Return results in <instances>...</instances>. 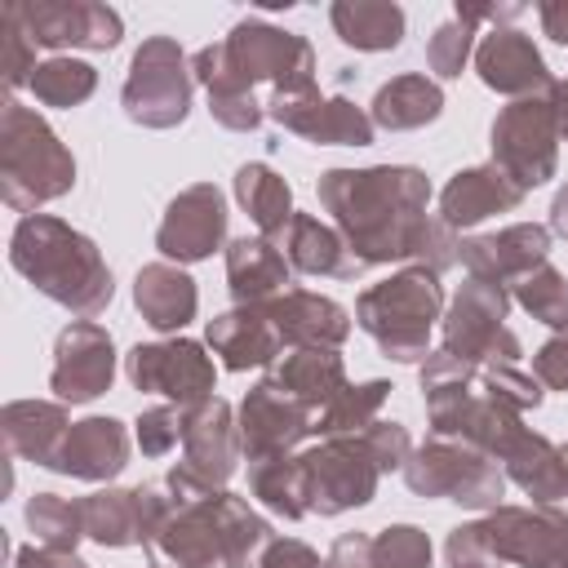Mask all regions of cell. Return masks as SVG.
I'll use <instances>...</instances> for the list:
<instances>
[{
	"label": "cell",
	"instance_id": "obj_17",
	"mask_svg": "<svg viewBox=\"0 0 568 568\" xmlns=\"http://www.w3.org/2000/svg\"><path fill=\"white\" fill-rule=\"evenodd\" d=\"M222 231H226V204H222V195H217L209 182H200V186L182 191V195L169 204L155 244H160L164 257L195 262V257H209V253L217 248Z\"/></svg>",
	"mask_w": 568,
	"mask_h": 568
},
{
	"label": "cell",
	"instance_id": "obj_34",
	"mask_svg": "<svg viewBox=\"0 0 568 568\" xmlns=\"http://www.w3.org/2000/svg\"><path fill=\"white\" fill-rule=\"evenodd\" d=\"M248 475H253V493H257L271 510L288 515V519H297V515L311 510V506H306L302 457H266V462H253Z\"/></svg>",
	"mask_w": 568,
	"mask_h": 568
},
{
	"label": "cell",
	"instance_id": "obj_50",
	"mask_svg": "<svg viewBox=\"0 0 568 568\" xmlns=\"http://www.w3.org/2000/svg\"><path fill=\"white\" fill-rule=\"evenodd\" d=\"M564 457H568V453H564Z\"/></svg>",
	"mask_w": 568,
	"mask_h": 568
},
{
	"label": "cell",
	"instance_id": "obj_28",
	"mask_svg": "<svg viewBox=\"0 0 568 568\" xmlns=\"http://www.w3.org/2000/svg\"><path fill=\"white\" fill-rule=\"evenodd\" d=\"M133 297H138V311L146 315V324L160 328V333H173V328H182L195 315V284H191V275H182L178 266H164V262L142 266Z\"/></svg>",
	"mask_w": 568,
	"mask_h": 568
},
{
	"label": "cell",
	"instance_id": "obj_45",
	"mask_svg": "<svg viewBox=\"0 0 568 568\" xmlns=\"http://www.w3.org/2000/svg\"><path fill=\"white\" fill-rule=\"evenodd\" d=\"M262 568H328V564H324L311 546H302V541H275V546L266 550Z\"/></svg>",
	"mask_w": 568,
	"mask_h": 568
},
{
	"label": "cell",
	"instance_id": "obj_26",
	"mask_svg": "<svg viewBox=\"0 0 568 568\" xmlns=\"http://www.w3.org/2000/svg\"><path fill=\"white\" fill-rule=\"evenodd\" d=\"M226 275H231V293L244 306H262L275 288L288 284V257L266 240H235L226 253Z\"/></svg>",
	"mask_w": 568,
	"mask_h": 568
},
{
	"label": "cell",
	"instance_id": "obj_24",
	"mask_svg": "<svg viewBox=\"0 0 568 568\" xmlns=\"http://www.w3.org/2000/svg\"><path fill=\"white\" fill-rule=\"evenodd\" d=\"M124 457H129V439H124L120 422L89 417V422L67 430V439L53 457V470H67L80 479H106V475L124 470Z\"/></svg>",
	"mask_w": 568,
	"mask_h": 568
},
{
	"label": "cell",
	"instance_id": "obj_35",
	"mask_svg": "<svg viewBox=\"0 0 568 568\" xmlns=\"http://www.w3.org/2000/svg\"><path fill=\"white\" fill-rule=\"evenodd\" d=\"M93 84H98L93 67L89 62H75V58H49L31 75L36 98L49 102V106H75V102H84L93 93Z\"/></svg>",
	"mask_w": 568,
	"mask_h": 568
},
{
	"label": "cell",
	"instance_id": "obj_27",
	"mask_svg": "<svg viewBox=\"0 0 568 568\" xmlns=\"http://www.w3.org/2000/svg\"><path fill=\"white\" fill-rule=\"evenodd\" d=\"M288 262L297 266V271H306V275H337V280H351L364 262L351 253V244L337 235V231H328L324 222H315V217H306V213H293V222H288Z\"/></svg>",
	"mask_w": 568,
	"mask_h": 568
},
{
	"label": "cell",
	"instance_id": "obj_11",
	"mask_svg": "<svg viewBox=\"0 0 568 568\" xmlns=\"http://www.w3.org/2000/svg\"><path fill=\"white\" fill-rule=\"evenodd\" d=\"M506 320V293L497 284L470 280L444 324V351L475 364V359H501L515 364L519 359V342L515 333L501 324Z\"/></svg>",
	"mask_w": 568,
	"mask_h": 568
},
{
	"label": "cell",
	"instance_id": "obj_7",
	"mask_svg": "<svg viewBox=\"0 0 568 568\" xmlns=\"http://www.w3.org/2000/svg\"><path fill=\"white\" fill-rule=\"evenodd\" d=\"M555 102L519 98L510 102L493 124V155L497 169L515 186H537L555 173Z\"/></svg>",
	"mask_w": 568,
	"mask_h": 568
},
{
	"label": "cell",
	"instance_id": "obj_4",
	"mask_svg": "<svg viewBox=\"0 0 568 568\" xmlns=\"http://www.w3.org/2000/svg\"><path fill=\"white\" fill-rule=\"evenodd\" d=\"M0 178H4V200L13 209H31L44 200H58L75 182V160L67 146L49 133V124L18 106L4 102V133H0Z\"/></svg>",
	"mask_w": 568,
	"mask_h": 568
},
{
	"label": "cell",
	"instance_id": "obj_18",
	"mask_svg": "<svg viewBox=\"0 0 568 568\" xmlns=\"http://www.w3.org/2000/svg\"><path fill=\"white\" fill-rule=\"evenodd\" d=\"M546 248H550V235L541 226L519 222V226H506L497 235H475L457 253L470 266V280H484V284L501 288L506 280L519 284L528 271H537L546 262Z\"/></svg>",
	"mask_w": 568,
	"mask_h": 568
},
{
	"label": "cell",
	"instance_id": "obj_20",
	"mask_svg": "<svg viewBox=\"0 0 568 568\" xmlns=\"http://www.w3.org/2000/svg\"><path fill=\"white\" fill-rule=\"evenodd\" d=\"M501 462H510L515 484L541 506V515H550L559 528H568V457L559 448H550L541 435L519 430L506 444Z\"/></svg>",
	"mask_w": 568,
	"mask_h": 568
},
{
	"label": "cell",
	"instance_id": "obj_3",
	"mask_svg": "<svg viewBox=\"0 0 568 568\" xmlns=\"http://www.w3.org/2000/svg\"><path fill=\"white\" fill-rule=\"evenodd\" d=\"M9 257L40 293L80 315H98L111 302V271L102 266L98 248L58 217H22Z\"/></svg>",
	"mask_w": 568,
	"mask_h": 568
},
{
	"label": "cell",
	"instance_id": "obj_6",
	"mask_svg": "<svg viewBox=\"0 0 568 568\" xmlns=\"http://www.w3.org/2000/svg\"><path fill=\"white\" fill-rule=\"evenodd\" d=\"M191 102V80H186V58L169 36H151L138 58L133 71L124 80V111L129 120L146 124V129H169L186 115Z\"/></svg>",
	"mask_w": 568,
	"mask_h": 568
},
{
	"label": "cell",
	"instance_id": "obj_1",
	"mask_svg": "<svg viewBox=\"0 0 568 568\" xmlns=\"http://www.w3.org/2000/svg\"><path fill=\"white\" fill-rule=\"evenodd\" d=\"M315 58L311 44L293 31H275L266 22H240L222 44L195 53V75L209 84V111L226 129H253L262 106L253 98L257 80H275V93H306Z\"/></svg>",
	"mask_w": 568,
	"mask_h": 568
},
{
	"label": "cell",
	"instance_id": "obj_43",
	"mask_svg": "<svg viewBox=\"0 0 568 568\" xmlns=\"http://www.w3.org/2000/svg\"><path fill=\"white\" fill-rule=\"evenodd\" d=\"M532 368H537V377H541L546 386L568 390V333H564V337H555V342H546V346L537 351Z\"/></svg>",
	"mask_w": 568,
	"mask_h": 568
},
{
	"label": "cell",
	"instance_id": "obj_30",
	"mask_svg": "<svg viewBox=\"0 0 568 568\" xmlns=\"http://www.w3.org/2000/svg\"><path fill=\"white\" fill-rule=\"evenodd\" d=\"M444 106V93L435 80L426 75H399L390 84L377 89L373 98V124L382 129H417L426 120H435Z\"/></svg>",
	"mask_w": 568,
	"mask_h": 568
},
{
	"label": "cell",
	"instance_id": "obj_44",
	"mask_svg": "<svg viewBox=\"0 0 568 568\" xmlns=\"http://www.w3.org/2000/svg\"><path fill=\"white\" fill-rule=\"evenodd\" d=\"M448 559H453V568H493V555H488V546L479 541L475 524H466V528H457V532L448 537Z\"/></svg>",
	"mask_w": 568,
	"mask_h": 568
},
{
	"label": "cell",
	"instance_id": "obj_19",
	"mask_svg": "<svg viewBox=\"0 0 568 568\" xmlns=\"http://www.w3.org/2000/svg\"><path fill=\"white\" fill-rule=\"evenodd\" d=\"M115 373V355H111V337L93 324L80 320L58 337V364H53V390L71 404L93 399L111 386Z\"/></svg>",
	"mask_w": 568,
	"mask_h": 568
},
{
	"label": "cell",
	"instance_id": "obj_8",
	"mask_svg": "<svg viewBox=\"0 0 568 568\" xmlns=\"http://www.w3.org/2000/svg\"><path fill=\"white\" fill-rule=\"evenodd\" d=\"M186 439V462L169 475V488L178 501H200L213 497V484H222L235 470V430H231V408L222 399H204L191 408L182 422Z\"/></svg>",
	"mask_w": 568,
	"mask_h": 568
},
{
	"label": "cell",
	"instance_id": "obj_9",
	"mask_svg": "<svg viewBox=\"0 0 568 568\" xmlns=\"http://www.w3.org/2000/svg\"><path fill=\"white\" fill-rule=\"evenodd\" d=\"M404 479L413 493L448 497L462 506H493L501 497V470L488 466V457L444 439L426 444L413 462H404Z\"/></svg>",
	"mask_w": 568,
	"mask_h": 568
},
{
	"label": "cell",
	"instance_id": "obj_49",
	"mask_svg": "<svg viewBox=\"0 0 568 568\" xmlns=\"http://www.w3.org/2000/svg\"><path fill=\"white\" fill-rule=\"evenodd\" d=\"M564 84H568V80H564Z\"/></svg>",
	"mask_w": 568,
	"mask_h": 568
},
{
	"label": "cell",
	"instance_id": "obj_10",
	"mask_svg": "<svg viewBox=\"0 0 568 568\" xmlns=\"http://www.w3.org/2000/svg\"><path fill=\"white\" fill-rule=\"evenodd\" d=\"M306 475V506L320 515H337L346 506H364L377 488L382 466L373 462L364 435L359 439H328L324 448L302 457Z\"/></svg>",
	"mask_w": 568,
	"mask_h": 568
},
{
	"label": "cell",
	"instance_id": "obj_37",
	"mask_svg": "<svg viewBox=\"0 0 568 568\" xmlns=\"http://www.w3.org/2000/svg\"><path fill=\"white\" fill-rule=\"evenodd\" d=\"M27 524L31 532L53 546V550H71L75 537L84 532V506L67 501V497H53V493H40L31 506H27Z\"/></svg>",
	"mask_w": 568,
	"mask_h": 568
},
{
	"label": "cell",
	"instance_id": "obj_12",
	"mask_svg": "<svg viewBox=\"0 0 568 568\" xmlns=\"http://www.w3.org/2000/svg\"><path fill=\"white\" fill-rule=\"evenodd\" d=\"M129 377L138 390H160L178 404H204L213 390V359L195 342L138 346L129 355Z\"/></svg>",
	"mask_w": 568,
	"mask_h": 568
},
{
	"label": "cell",
	"instance_id": "obj_42",
	"mask_svg": "<svg viewBox=\"0 0 568 568\" xmlns=\"http://www.w3.org/2000/svg\"><path fill=\"white\" fill-rule=\"evenodd\" d=\"M182 422L186 417H178L173 408H151V413H142V430H138V444H142V453H151V457H160V453H169L178 439H182Z\"/></svg>",
	"mask_w": 568,
	"mask_h": 568
},
{
	"label": "cell",
	"instance_id": "obj_31",
	"mask_svg": "<svg viewBox=\"0 0 568 568\" xmlns=\"http://www.w3.org/2000/svg\"><path fill=\"white\" fill-rule=\"evenodd\" d=\"M333 27L355 49H395L404 36V9L373 0H342L333 4Z\"/></svg>",
	"mask_w": 568,
	"mask_h": 568
},
{
	"label": "cell",
	"instance_id": "obj_40",
	"mask_svg": "<svg viewBox=\"0 0 568 568\" xmlns=\"http://www.w3.org/2000/svg\"><path fill=\"white\" fill-rule=\"evenodd\" d=\"M470 36H475L470 22H462V18L444 22V27L430 36V44H426L430 71H439V75H462V62H466V53H470Z\"/></svg>",
	"mask_w": 568,
	"mask_h": 568
},
{
	"label": "cell",
	"instance_id": "obj_39",
	"mask_svg": "<svg viewBox=\"0 0 568 568\" xmlns=\"http://www.w3.org/2000/svg\"><path fill=\"white\" fill-rule=\"evenodd\" d=\"M373 564L377 568H430V541L413 524H395L373 541Z\"/></svg>",
	"mask_w": 568,
	"mask_h": 568
},
{
	"label": "cell",
	"instance_id": "obj_32",
	"mask_svg": "<svg viewBox=\"0 0 568 568\" xmlns=\"http://www.w3.org/2000/svg\"><path fill=\"white\" fill-rule=\"evenodd\" d=\"M235 195H240V204L248 209V217L257 222V231L266 240L284 235V226L293 222V195H288L284 178H275L266 164H244L235 173Z\"/></svg>",
	"mask_w": 568,
	"mask_h": 568
},
{
	"label": "cell",
	"instance_id": "obj_16",
	"mask_svg": "<svg viewBox=\"0 0 568 568\" xmlns=\"http://www.w3.org/2000/svg\"><path fill=\"white\" fill-rule=\"evenodd\" d=\"M266 115H275L284 129H293L311 142H337V146H368L373 142V120L364 111H355L342 98H320L315 89L275 93Z\"/></svg>",
	"mask_w": 568,
	"mask_h": 568
},
{
	"label": "cell",
	"instance_id": "obj_36",
	"mask_svg": "<svg viewBox=\"0 0 568 568\" xmlns=\"http://www.w3.org/2000/svg\"><path fill=\"white\" fill-rule=\"evenodd\" d=\"M386 390H390L386 382H368V386H346V390H337V395L324 404L315 430H324V435H337V430H368V426H373V413H377L382 399H386Z\"/></svg>",
	"mask_w": 568,
	"mask_h": 568
},
{
	"label": "cell",
	"instance_id": "obj_41",
	"mask_svg": "<svg viewBox=\"0 0 568 568\" xmlns=\"http://www.w3.org/2000/svg\"><path fill=\"white\" fill-rule=\"evenodd\" d=\"M31 44H36V40L27 36V27H22L18 9L9 4V9H4V84H9V89H18L22 80L31 84V75H36Z\"/></svg>",
	"mask_w": 568,
	"mask_h": 568
},
{
	"label": "cell",
	"instance_id": "obj_15",
	"mask_svg": "<svg viewBox=\"0 0 568 568\" xmlns=\"http://www.w3.org/2000/svg\"><path fill=\"white\" fill-rule=\"evenodd\" d=\"M311 426V408L302 399H293L280 382H262L257 390H248L244 399V422H240V439L248 462H266V457H284Z\"/></svg>",
	"mask_w": 568,
	"mask_h": 568
},
{
	"label": "cell",
	"instance_id": "obj_29",
	"mask_svg": "<svg viewBox=\"0 0 568 568\" xmlns=\"http://www.w3.org/2000/svg\"><path fill=\"white\" fill-rule=\"evenodd\" d=\"M4 439L13 453L53 466L62 439H67V417L53 404H9L4 408Z\"/></svg>",
	"mask_w": 568,
	"mask_h": 568
},
{
	"label": "cell",
	"instance_id": "obj_14",
	"mask_svg": "<svg viewBox=\"0 0 568 568\" xmlns=\"http://www.w3.org/2000/svg\"><path fill=\"white\" fill-rule=\"evenodd\" d=\"M27 36L36 44L62 49V44H80V49H111L120 40V13H111L106 4H80V0H40V4H13Z\"/></svg>",
	"mask_w": 568,
	"mask_h": 568
},
{
	"label": "cell",
	"instance_id": "obj_2",
	"mask_svg": "<svg viewBox=\"0 0 568 568\" xmlns=\"http://www.w3.org/2000/svg\"><path fill=\"white\" fill-rule=\"evenodd\" d=\"M320 200L346 231L359 262H390L417 253L430 186L417 169H333L320 182Z\"/></svg>",
	"mask_w": 568,
	"mask_h": 568
},
{
	"label": "cell",
	"instance_id": "obj_23",
	"mask_svg": "<svg viewBox=\"0 0 568 568\" xmlns=\"http://www.w3.org/2000/svg\"><path fill=\"white\" fill-rule=\"evenodd\" d=\"M524 200V186H515L497 164H479V169H466L457 173L444 195H439V209H444V222L448 226H475L493 213H506Z\"/></svg>",
	"mask_w": 568,
	"mask_h": 568
},
{
	"label": "cell",
	"instance_id": "obj_33",
	"mask_svg": "<svg viewBox=\"0 0 568 568\" xmlns=\"http://www.w3.org/2000/svg\"><path fill=\"white\" fill-rule=\"evenodd\" d=\"M280 386L302 399L306 408L311 404H328L337 390H346L342 382V359L333 351H297L288 355V364L280 368Z\"/></svg>",
	"mask_w": 568,
	"mask_h": 568
},
{
	"label": "cell",
	"instance_id": "obj_46",
	"mask_svg": "<svg viewBox=\"0 0 568 568\" xmlns=\"http://www.w3.org/2000/svg\"><path fill=\"white\" fill-rule=\"evenodd\" d=\"M18 568H84V564L75 555H67V550L44 546V550H22L18 555Z\"/></svg>",
	"mask_w": 568,
	"mask_h": 568
},
{
	"label": "cell",
	"instance_id": "obj_13",
	"mask_svg": "<svg viewBox=\"0 0 568 568\" xmlns=\"http://www.w3.org/2000/svg\"><path fill=\"white\" fill-rule=\"evenodd\" d=\"M475 532L493 559H515L524 568H568V528L555 519L501 506L493 519L475 524Z\"/></svg>",
	"mask_w": 568,
	"mask_h": 568
},
{
	"label": "cell",
	"instance_id": "obj_38",
	"mask_svg": "<svg viewBox=\"0 0 568 568\" xmlns=\"http://www.w3.org/2000/svg\"><path fill=\"white\" fill-rule=\"evenodd\" d=\"M524 311H532L541 324H555V328H568V280L555 271V266H537L528 271L519 284H515Z\"/></svg>",
	"mask_w": 568,
	"mask_h": 568
},
{
	"label": "cell",
	"instance_id": "obj_48",
	"mask_svg": "<svg viewBox=\"0 0 568 568\" xmlns=\"http://www.w3.org/2000/svg\"><path fill=\"white\" fill-rule=\"evenodd\" d=\"M550 222H555V231L568 240V186L555 195V209H550Z\"/></svg>",
	"mask_w": 568,
	"mask_h": 568
},
{
	"label": "cell",
	"instance_id": "obj_47",
	"mask_svg": "<svg viewBox=\"0 0 568 568\" xmlns=\"http://www.w3.org/2000/svg\"><path fill=\"white\" fill-rule=\"evenodd\" d=\"M537 13H541L546 36L559 40V44H568V0H550V4H541Z\"/></svg>",
	"mask_w": 568,
	"mask_h": 568
},
{
	"label": "cell",
	"instance_id": "obj_22",
	"mask_svg": "<svg viewBox=\"0 0 568 568\" xmlns=\"http://www.w3.org/2000/svg\"><path fill=\"white\" fill-rule=\"evenodd\" d=\"M475 67L484 75L488 89H501V93H541V89H555L550 84V71L541 62V53L532 49V40L524 31H493L479 49H475Z\"/></svg>",
	"mask_w": 568,
	"mask_h": 568
},
{
	"label": "cell",
	"instance_id": "obj_5",
	"mask_svg": "<svg viewBox=\"0 0 568 568\" xmlns=\"http://www.w3.org/2000/svg\"><path fill=\"white\" fill-rule=\"evenodd\" d=\"M359 328L377 337V346L395 359L426 355V333L439 320V284L435 271H404L359 297Z\"/></svg>",
	"mask_w": 568,
	"mask_h": 568
},
{
	"label": "cell",
	"instance_id": "obj_25",
	"mask_svg": "<svg viewBox=\"0 0 568 568\" xmlns=\"http://www.w3.org/2000/svg\"><path fill=\"white\" fill-rule=\"evenodd\" d=\"M209 346L226 359V368H253V364L275 359L280 333H275L266 306H244V311H231L209 324Z\"/></svg>",
	"mask_w": 568,
	"mask_h": 568
},
{
	"label": "cell",
	"instance_id": "obj_21",
	"mask_svg": "<svg viewBox=\"0 0 568 568\" xmlns=\"http://www.w3.org/2000/svg\"><path fill=\"white\" fill-rule=\"evenodd\" d=\"M266 315H271L280 342H293L297 351H333L351 333L346 311L320 293H306V288L284 293L280 302L266 306Z\"/></svg>",
	"mask_w": 568,
	"mask_h": 568
}]
</instances>
